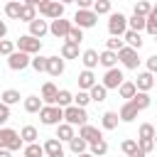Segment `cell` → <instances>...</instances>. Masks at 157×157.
Segmentation results:
<instances>
[{
	"label": "cell",
	"mask_w": 157,
	"mask_h": 157,
	"mask_svg": "<svg viewBox=\"0 0 157 157\" xmlns=\"http://www.w3.org/2000/svg\"><path fill=\"white\" fill-rule=\"evenodd\" d=\"M0 157H12V152L7 147H0Z\"/></svg>",
	"instance_id": "obj_55"
},
{
	"label": "cell",
	"mask_w": 157,
	"mask_h": 157,
	"mask_svg": "<svg viewBox=\"0 0 157 157\" xmlns=\"http://www.w3.org/2000/svg\"><path fill=\"white\" fill-rule=\"evenodd\" d=\"M137 113H140V110L135 108V103H132V101H125V103L120 105V110H118V115H120V120H123V123H132V120L137 118Z\"/></svg>",
	"instance_id": "obj_15"
},
{
	"label": "cell",
	"mask_w": 157,
	"mask_h": 157,
	"mask_svg": "<svg viewBox=\"0 0 157 157\" xmlns=\"http://www.w3.org/2000/svg\"><path fill=\"white\" fill-rule=\"evenodd\" d=\"M88 152H91L93 157H103V155L108 152V142L101 137V140H96V142H91V145H88Z\"/></svg>",
	"instance_id": "obj_33"
},
{
	"label": "cell",
	"mask_w": 157,
	"mask_h": 157,
	"mask_svg": "<svg viewBox=\"0 0 157 157\" xmlns=\"http://www.w3.org/2000/svg\"><path fill=\"white\" fill-rule=\"evenodd\" d=\"M15 44H17V49H20V52H27V54H32V56L42 52V39L32 37L29 32H27V34H22V37H20Z\"/></svg>",
	"instance_id": "obj_5"
},
{
	"label": "cell",
	"mask_w": 157,
	"mask_h": 157,
	"mask_svg": "<svg viewBox=\"0 0 157 157\" xmlns=\"http://www.w3.org/2000/svg\"><path fill=\"white\" fill-rule=\"evenodd\" d=\"M88 93H91V101H96V103H103V101L108 98V88H105L103 83H96Z\"/></svg>",
	"instance_id": "obj_31"
},
{
	"label": "cell",
	"mask_w": 157,
	"mask_h": 157,
	"mask_svg": "<svg viewBox=\"0 0 157 157\" xmlns=\"http://www.w3.org/2000/svg\"><path fill=\"white\" fill-rule=\"evenodd\" d=\"M155 132H157V128L152 123H142L137 130V137H155Z\"/></svg>",
	"instance_id": "obj_46"
},
{
	"label": "cell",
	"mask_w": 157,
	"mask_h": 157,
	"mask_svg": "<svg viewBox=\"0 0 157 157\" xmlns=\"http://www.w3.org/2000/svg\"><path fill=\"white\" fill-rule=\"evenodd\" d=\"M29 64H32V54H27V52L15 49V52L7 56V66H10L12 71H25Z\"/></svg>",
	"instance_id": "obj_7"
},
{
	"label": "cell",
	"mask_w": 157,
	"mask_h": 157,
	"mask_svg": "<svg viewBox=\"0 0 157 157\" xmlns=\"http://www.w3.org/2000/svg\"><path fill=\"white\" fill-rule=\"evenodd\" d=\"M12 137H17V130H12V128H0V147H7L10 142H12Z\"/></svg>",
	"instance_id": "obj_40"
},
{
	"label": "cell",
	"mask_w": 157,
	"mask_h": 157,
	"mask_svg": "<svg viewBox=\"0 0 157 157\" xmlns=\"http://www.w3.org/2000/svg\"><path fill=\"white\" fill-rule=\"evenodd\" d=\"M108 32H110V37H123L128 32V17L123 12H110L108 15Z\"/></svg>",
	"instance_id": "obj_4"
},
{
	"label": "cell",
	"mask_w": 157,
	"mask_h": 157,
	"mask_svg": "<svg viewBox=\"0 0 157 157\" xmlns=\"http://www.w3.org/2000/svg\"><path fill=\"white\" fill-rule=\"evenodd\" d=\"M59 54H61L64 59H81V54H78V44H74V42H66V39H64V44H61Z\"/></svg>",
	"instance_id": "obj_22"
},
{
	"label": "cell",
	"mask_w": 157,
	"mask_h": 157,
	"mask_svg": "<svg viewBox=\"0 0 157 157\" xmlns=\"http://www.w3.org/2000/svg\"><path fill=\"white\" fill-rule=\"evenodd\" d=\"M25 5H37V0H22Z\"/></svg>",
	"instance_id": "obj_56"
},
{
	"label": "cell",
	"mask_w": 157,
	"mask_h": 157,
	"mask_svg": "<svg viewBox=\"0 0 157 157\" xmlns=\"http://www.w3.org/2000/svg\"><path fill=\"white\" fill-rule=\"evenodd\" d=\"M66 42H74V44H81V42H83V29L74 25V27L69 29V34H66Z\"/></svg>",
	"instance_id": "obj_42"
},
{
	"label": "cell",
	"mask_w": 157,
	"mask_h": 157,
	"mask_svg": "<svg viewBox=\"0 0 157 157\" xmlns=\"http://www.w3.org/2000/svg\"><path fill=\"white\" fill-rule=\"evenodd\" d=\"M78 135H81V137H83V140H86L88 145L103 137V132H101V130H98L96 125H91V123H86V125H81V128H78Z\"/></svg>",
	"instance_id": "obj_13"
},
{
	"label": "cell",
	"mask_w": 157,
	"mask_h": 157,
	"mask_svg": "<svg viewBox=\"0 0 157 157\" xmlns=\"http://www.w3.org/2000/svg\"><path fill=\"white\" fill-rule=\"evenodd\" d=\"M96 83H98V81H96L93 69H83V71L78 74V88H81V91H91Z\"/></svg>",
	"instance_id": "obj_14"
},
{
	"label": "cell",
	"mask_w": 157,
	"mask_h": 157,
	"mask_svg": "<svg viewBox=\"0 0 157 157\" xmlns=\"http://www.w3.org/2000/svg\"><path fill=\"white\" fill-rule=\"evenodd\" d=\"M25 157H44L47 152H44V145H39V142H29V145H25Z\"/></svg>",
	"instance_id": "obj_34"
},
{
	"label": "cell",
	"mask_w": 157,
	"mask_h": 157,
	"mask_svg": "<svg viewBox=\"0 0 157 157\" xmlns=\"http://www.w3.org/2000/svg\"><path fill=\"white\" fill-rule=\"evenodd\" d=\"M32 20H37V5H25L22 2V15H20V22H32Z\"/></svg>",
	"instance_id": "obj_36"
},
{
	"label": "cell",
	"mask_w": 157,
	"mask_h": 157,
	"mask_svg": "<svg viewBox=\"0 0 157 157\" xmlns=\"http://www.w3.org/2000/svg\"><path fill=\"white\" fill-rule=\"evenodd\" d=\"M81 64L86 69H96L98 66V52L96 49H83L81 52Z\"/></svg>",
	"instance_id": "obj_23"
},
{
	"label": "cell",
	"mask_w": 157,
	"mask_h": 157,
	"mask_svg": "<svg viewBox=\"0 0 157 157\" xmlns=\"http://www.w3.org/2000/svg\"><path fill=\"white\" fill-rule=\"evenodd\" d=\"M20 91H15V88H7V91H2L0 93V101L2 103H7V105H15V103H20Z\"/></svg>",
	"instance_id": "obj_37"
},
{
	"label": "cell",
	"mask_w": 157,
	"mask_h": 157,
	"mask_svg": "<svg viewBox=\"0 0 157 157\" xmlns=\"http://www.w3.org/2000/svg\"><path fill=\"white\" fill-rule=\"evenodd\" d=\"M15 49H17V44H15L12 39H0V54H2V56H10Z\"/></svg>",
	"instance_id": "obj_47"
},
{
	"label": "cell",
	"mask_w": 157,
	"mask_h": 157,
	"mask_svg": "<svg viewBox=\"0 0 157 157\" xmlns=\"http://www.w3.org/2000/svg\"><path fill=\"white\" fill-rule=\"evenodd\" d=\"M69 150H71L74 155H83V152H88V142H86L81 135H74V137L69 140Z\"/></svg>",
	"instance_id": "obj_24"
},
{
	"label": "cell",
	"mask_w": 157,
	"mask_h": 157,
	"mask_svg": "<svg viewBox=\"0 0 157 157\" xmlns=\"http://www.w3.org/2000/svg\"><path fill=\"white\" fill-rule=\"evenodd\" d=\"M64 69H66V59L61 56V54H54V56H49L47 59V74L49 76H61L64 74Z\"/></svg>",
	"instance_id": "obj_11"
},
{
	"label": "cell",
	"mask_w": 157,
	"mask_h": 157,
	"mask_svg": "<svg viewBox=\"0 0 157 157\" xmlns=\"http://www.w3.org/2000/svg\"><path fill=\"white\" fill-rule=\"evenodd\" d=\"M123 81H125V74H123L118 66H113V69H105V74H103V81H101V83H103L108 91H110V88H115V91H118V86H120Z\"/></svg>",
	"instance_id": "obj_10"
},
{
	"label": "cell",
	"mask_w": 157,
	"mask_h": 157,
	"mask_svg": "<svg viewBox=\"0 0 157 157\" xmlns=\"http://www.w3.org/2000/svg\"><path fill=\"white\" fill-rule=\"evenodd\" d=\"M150 10H152V2H150V0H137V2H135V15L147 17V15H150Z\"/></svg>",
	"instance_id": "obj_43"
},
{
	"label": "cell",
	"mask_w": 157,
	"mask_h": 157,
	"mask_svg": "<svg viewBox=\"0 0 157 157\" xmlns=\"http://www.w3.org/2000/svg\"><path fill=\"white\" fill-rule=\"evenodd\" d=\"M145 32L147 34H157V2L152 5V10H150V15H147V27H145Z\"/></svg>",
	"instance_id": "obj_35"
},
{
	"label": "cell",
	"mask_w": 157,
	"mask_h": 157,
	"mask_svg": "<svg viewBox=\"0 0 157 157\" xmlns=\"http://www.w3.org/2000/svg\"><path fill=\"white\" fill-rule=\"evenodd\" d=\"M118 123H120L118 110H105V113L101 115V125H103V130H115Z\"/></svg>",
	"instance_id": "obj_18"
},
{
	"label": "cell",
	"mask_w": 157,
	"mask_h": 157,
	"mask_svg": "<svg viewBox=\"0 0 157 157\" xmlns=\"http://www.w3.org/2000/svg\"><path fill=\"white\" fill-rule=\"evenodd\" d=\"M74 103H76V105H81V108H86V105L91 103V93H88V91H81V88H78V93L74 96Z\"/></svg>",
	"instance_id": "obj_45"
},
{
	"label": "cell",
	"mask_w": 157,
	"mask_h": 157,
	"mask_svg": "<svg viewBox=\"0 0 157 157\" xmlns=\"http://www.w3.org/2000/svg\"><path fill=\"white\" fill-rule=\"evenodd\" d=\"M130 101L135 103V108H137V110H145V108H150V103H152V98H150V93H147V91H137Z\"/></svg>",
	"instance_id": "obj_27"
},
{
	"label": "cell",
	"mask_w": 157,
	"mask_h": 157,
	"mask_svg": "<svg viewBox=\"0 0 157 157\" xmlns=\"http://www.w3.org/2000/svg\"><path fill=\"white\" fill-rule=\"evenodd\" d=\"M64 123H69V125H74V128L86 125V123H88V113H86V108H81V105H76V103L66 105V108H64Z\"/></svg>",
	"instance_id": "obj_2"
},
{
	"label": "cell",
	"mask_w": 157,
	"mask_h": 157,
	"mask_svg": "<svg viewBox=\"0 0 157 157\" xmlns=\"http://www.w3.org/2000/svg\"><path fill=\"white\" fill-rule=\"evenodd\" d=\"M155 42H157V34H155Z\"/></svg>",
	"instance_id": "obj_63"
},
{
	"label": "cell",
	"mask_w": 157,
	"mask_h": 157,
	"mask_svg": "<svg viewBox=\"0 0 157 157\" xmlns=\"http://www.w3.org/2000/svg\"><path fill=\"white\" fill-rule=\"evenodd\" d=\"M130 157H147V152H142V150H140V145H137V150H135Z\"/></svg>",
	"instance_id": "obj_54"
},
{
	"label": "cell",
	"mask_w": 157,
	"mask_h": 157,
	"mask_svg": "<svg viewBox=\"0 0 157 157\" xmlns=\"http://www.w3.org/2000/svg\"><path fill=\"white\" fill-rule=\"evenodd\" d=\"M98 64H101L103 69H113V66H118V52H113V49H103V52L98 54Z\"/></svg>",
	"instance_id": "obj_16"
},
{
	"label": "cell",
	"mask_w": 157,
	"mask_h": 157,
	"mask_svg": "<svg viewBox=\"0 0 157 157\" xmlns=\"http://www.w3.org/2000/svg\"><path fill=\"white\" fill-rule=\"evenodd\" d=\"M20 135H22L25 145H29V142H37V137H39V130H37L34 125H25V128L20 130Z\"/></svg>",
	"instance_id": "obj_32"
},
{
	"label": "cell",
	"mask_w": 157,
	"mask_h": 157,
	"mask_svg": "<svg viewBox=\"0 0 157 157\" xmlns=\"http://www.w3.org/2000/svg\"><path fill=\"white\" fill-rule=\"evenodd\" d=\"M64 2L61 0H49V2H44V5H39L37 10H39V17H44V20H59V17H64Z\"/></svg>",
	"instance_id": "obj_3"
},
{
	"label": "cell",
	"mask_w": 157,
	"mask_h": 157,
	"mask_svg": "<svg viewBox=\"0 0 157 157\" xmlns=\"http://www.w3.org/2000/svg\"><path fill=\"white\" fill-rule=\"evenodd\" d=\"M7 120H10V105L0 101V128H2V125H5Z\"/></svg>",
	"instance_id": "obj_50"
},
{
	"label": "cell",
	"mask_w": 157,
	"mask_h": 157,
	"mask_svg": "<svg viewBox=\"0 0 157 157\" xmlns=\"http://www.w3.org/2000/svg\"><path fill=\"white\" fill-rule=\"evenodd\" d=\"M96 22H98V15L93 10H76V15H74V25L81 29H91V27H96Z\"/></svg>",
	"instance_id": "obj_8"
},
{
	"label": "cell",
	"mask_w": 157,
	"mask_h": 157,
	"mask_svg": "<svg viewBox=\"0 0 157 157\" xmlns=\"http://www.w3.org/2000/svg\"><path fill=\"white\" fill-rule=\"evenodd\" d=\"M123 39H125V44H128V47H132V49H137V52H140V47H142V37H140V32L128 29V32L123 34Z\"/></svg>",
	"instance_id": "obj_28"
},
{
	"label": "cell",
	"mask_w": 157,
	"mask_h": 157,
	"mask_svg": "<svg viewBox=\"0 0 157 157\" xmlns=\"http://www.w3.org/2000/svg\"><path fill=\"white\" fill-rule=\"evenodd\" d=\"M44 2H49V0H37V7H39V5H44Z\"/></svg>",
	"instance_id": "obj_58"
},
{
	"label": "cell",
	"mask_w": 157,
	"mask_h": 157,
	"mask_svg": "<svg viewBox=\"0 0 157 157\" xmlns=\"http://www.w3.org/2000/svg\"><path fill=\"white\" fill-rule=\"evenodd\" d=\"M7 2H10V0H7Z\"/></svg>",
	"instance_id": "obj_64"
},
{
	"label": "cell",
	"mask_w": 157,
	"mask_h": 157,
	"mask_svg": "<svg viewBox=\"0 0 157 157\" xmlns=\"http://www.w3.org/2000/svg\"><path fill=\"white\" fill-rule=\"evenodd\" d=\"M39 120H42V125H59V123H64V108L61 105H54V103H44L42 105V110H39Z\"/></svg>",
	"instance_id": "obj_1"
},
{
	"label": "cell",
	"mask_w": 157,
	"mask_h": 157,
	"mask_svg": "<svg viewBox=\"0 0 157 157\" xmlns=\"http://www.w3.org/2000/svg\"><path fill=\"white\" fill-rule=\"evenodd\" d=\"M20 15H22V2H20V0H10V2H5V17H10V20H20Z\"/></svg>",
	"instance_id": "obj_25"
},
{
	"label": "cell",
	"mask_w": 157,
	"mask_h": 157,
	"mask_svg": "<svg viewBox=\"0 0 157 157\" xmlns=\"http://www.w3.org/2000/svg\"><path fill=\"white\" fill-rule=\"evenodd\" d=\"M123 47H125V39H123V37H110V39H105V49L120 52Z\"/></svg>",
	"instance_id": "obj_44"
},
{
	"label": "cell",
	"mask_w": 157,
	"mask_h": 157,
	"mask_svg": "<svg viewBox=\"0 0 157 157\" xmlns=\"http://www.w3.org/2000/svg\"><path fill=\"white\" fill-rule=\"evenodd\" d=\"M137 145H140V150H142V152H147V155H150V152L155 150V137H137Z\"/></svg>",
	"instance_id": "obj_48"
},
{
	"label": "cell",
	"mask_w": 157,
	"mask_h": 157,
	"mask_svg": "<svg viewBox=\"0 0 157 157\" xmlns=\"http://www.w3.org/2000/svg\"><path fill=\"white\" fill-rule=\"evenodd\" d=\"M93 2H96V0H76L78 10H93Z\"/></svg>",
	"instance_id": "obj_52"
},
{
	"label": "cell",
	"mask_w": 157,
	"mask_h": 157,
	"mask_svg": "<svg viewBox=\"0 0 157 157\" xmlns=\"http://www.w3.org/2000/svg\"><path fill=\"white\" fill-rule=\"evenodd\" d=\"M22 105H25V113H39L44 101H42V96H27V98H22Z\"/></svg>",
	"instance_id": "obj_19"
},
{
	"label": "cell",
	"mask_w": 157,
	"mask_h": 157,
	"mask_svg": "<svg viewBox=\"0 0 157 157\" xmlns=\"http://www.w3.org/2000/svg\"><path fill=\"white\" fill-rule=\"evenodd\" d=\"M147 71H152V74L157 76V54H152V56H147Z\"/></svg>",
	"instance_id": "obj_51"
},
{
	"label": "cell",
	"mask_w": 157,
	"mask_h": 157,
	"mask_svg": "<svg viewBox=\"0 0 157 157\" xmlns=\"http://www.w3.org/2000/svg\"><path fill=\"white\" fill-rule=\"evenodd\" d=\"M44 152H47V157L64 152V145H61V140H59L56 135H54V137H47V140H44Z\"/></svg>",
	"instance_id": "obj_21"
},
{
	"label": "cell",
	"mask_w": 157,
	"mask_h": 157,
	"mask_svg": "<svg viewBox=\"0 0 157 157\" xmlns=\"http://www.w3.org/2000/svg\"><path fill=\"white\" fill-rule=\"evenodd\" d=\"M155 86H157V76H155Z\"/></svg>",
	"instance_id": "obj_62"
},
{
	"label": "cell",
	"mask_w": 157,
	"mask_h": 157,
	"mask_svg": "<svg viewBox=\"0 0 157 157\" xmlns=\"http://www.w3.org/2000/svg\"><path fill=\"white\" fill-rule=\"evenodd\" d=\"M56 93H59V88H56L52 81H47V83L42 86V93H39V96H42L44 103H54V105H56Z\"/></svg>",
	"instance_id": "obj_20"
},
{
	"label": "cell",
	"mask_w": 157,
	"mask_h": 157,
	"mask_svg": "<svg viewBox=\"0 0 157 157\" xmlns=\"http://www.w3.org/2000/svg\"><path fill=\"white\" fill-rule=\"evenodd\" d=\"M71 103H74V93L66 91V88H59V93H56V105L66 108V105H71Z\"/></svg>",
	"instance_id": "obj_39"
},
{
	"label": "cell",
	"mask_w": 157,
	"mask_h": 157,
	"mask_svg": "<svg viewBox=\"0 0 157 157\" xmlns=\"http://www.w3.org/2000/svg\"><path fill=\"white\" fill-rule=\"evenodd\" d=\"M52 157H66V155H64V152H59V155H52Z\"/></svg>",
	"instance_id": "obj_60"
},
{
	"label": "cell",
	"mask_w": 157,
	"mask_h": 157,
	"mask_svg": "<svg viewBox=\"0 0 157 157\" xmlns=\"http://www.w3.org/2000/svg\"><path fill=\"white\" fill-rule=\"evenodd\" d=\"M76 157H93L91 152H83V155H76Z\"/></svg>",
	"instance_id": "obj_57"
},
{
	"label": "cell",
	"mask_w": 157,
	"mask_h": 157,
	"mask_svg": "<svg viewBox=\"0 0 157 157\" xmlns=\"http://www.w3.org/2000/svg\"><path fill=\"white\" fill-rule=\"evenodd\" d=\"M155 147H157V132H155Z\"/></svg>",
	"instance_id": "obj_61"
},
{
	"label": "cell",
	"mask_w": 157,
	"mask_h": 157,
	"mask_svg": "<svg viewBox=\"0 0 157 157\" xmlns=\"http://www.w3.org/2000/svg\"><path fill=\"white\" fill-rule=\"evenodd\" d=\"M118 61L125 66V69H130V71H135L137 66H140V56H137V49H132V47H123L120 52H118Z\"/></svg>",
	"instance_id": "obj_6"
},
{
	"label": "cell",
	"mask_w": 157,
	"mask_h": 157,
	"mask_svg": "<svg viewBox=\"0 0 157 157\" xmlns=\"http://www.w3.org/2000/svg\"><path fill=\"white\" fill-rule=\"evenodd\" d=\"M47 59H49V56L34 54V56H32V64H29V66H32V69H34L37 74H42V71H47Z\"/></svg>",
	"instance_id": "obj_41"
},
{
	"label": "cell",
	"mask_w": 157,
	"mask_h": 157,
	"mask_svg": "<svg viewBox=\"0 0 157 157\" xmlns=\"http://www.w3.org/2000/svg\"><path fill=\"white\" fill-rule=\"evenodd\" d=\"M93 12L96 15H110L113 12V0H96L93 2Z\"/></svg>",
	"instance_id": "obj_38"
},
{
	"label": "cell",
	"mask_w": 157,
	"mask_h": 157,
	"mask_svg": "<svg viewBox=\"0 0 157 157\" xmlns=\"http://www.w3.org/2000/svg\"><path fill=\"white\" fill-rule=\"evenodd\" d=\"M145 27H147V17H142V15H135V12H132V17H128V29L142 32Z\"/></svg>",
	"instance_id": "obj_30"
},
{
	"label": "cell",
	"mask_w": 157,
	"mask_h": 157,
	"mask_svg": "<svg viewBox=\"0 0 157 157\" xmlns=\"http://www.w3.org/2000/svg\"><path fill=\"white\" fill-rule=\"evenodd\" d=\"M120 150H123V155H128V157H130V155L137 150V140H130V137H128V140H123V142H120Z\"/></svg>",
	"instance_id": "obj_49"
},
{
	"label": "cell",
	"mask_w": 157,
	"mask_h": 157,
	"mask_svg": "<svg viewBox=\"0 0 157 157\" xmlns=\"http://www.w3.org/2000/svg\"><path fill=\"white\" fill-rule=\"evenodd\" d=\"M47 32H49V22H47V20H39V17H37V20L29 22V34H32V37L42 39Z\"/></svg>",
	"instance_id": "obj_17"
},
{
	"label": "cell",
	"mask_w": 157,
	"mask_h": 157,
	"mask_svg": "<svg viewBox=\"0 0 157 157\" xmlns=\"http://www.w3.org/2000/svg\"><path fill=\"white\" fill-rule=\"evenodd\" d=\"M61 2H64V5H71V2H76V0H61Z\"/></svg>",
	"instance_id": "obj_59"
},
{
	"label": "cell",
	"mask_w": 157,
	"mask_h": 157,
	"mask_svg": "<svg viewBox=\"0 0 157 157\" xmlns=\"http://www.w3.org/2000/svg\"><path fill=\"white\" fill-rule=\"evenodd\" d=\"M74 135H76V132H74V125H69V123H59V125H56V137H59L61 142H69Z\"/></svg>",
	"instance_id": "obj_29"
},
{
	"label": "cell",
	"mask_w": 157,
	"mask_h": 157,
	"mask_svg": "<svg viewBox=\"0 0 157 157\" xmlns=\"http://www.w3.org/2000/svg\"><path fill=\"white\" fill-rule=\"evenodd\" d=\"M135 86H137V91H152L155 88V74L152 71H140L137 74V78H135Z\"/></svg>",
	"instance_id": "obj_12"
},
{
	"label": "cell",
	"mask_w": 157,
	"mask_h": 157,
	"mask_svg": "<svg viewBox=\"0 0 157 157\" xmlns=\"http://www.w3.org/2000/svg\"><path fill=\"white\" fill-rule=\"evenodd\" d=\"M74 27V22L71 20H64V17H59V20H52L49 22V34L52 37H56V39H66V34H69V29Z\"/></svg>",
	"instance_id": "obj_9"
},
{
	"label": "cell",
	"mask_w": 157,
	"mask_h": 157,
	"mask_svg": "<svg viewBox=\"0 0 157 157\" xmlns=\"http://www.w3.org/2000/svg\"><path fill=\"white\" fill-rule=\"evenodd\" d=\"M135 93H137V86H135V81H123V83L118 86V96H120V98H125V101H130Z\"/></svg>",
	"instance_id": "obj_26"
},
{
	"label": "cell",
	"mask_w": 157,
	"mask_h": 157,
	"mask_svg": "<svg viewBox=\"0 0 157 157\" xmlns=\"http://www.w3.org/2000/svg\"><path fill=\"white\" fill-rule=\"evenodd\" d=\"M5 37H7V22L0 20V39H5Z\"/></svg>",
	"instance_id": "obj_53"
}]
</instances>
